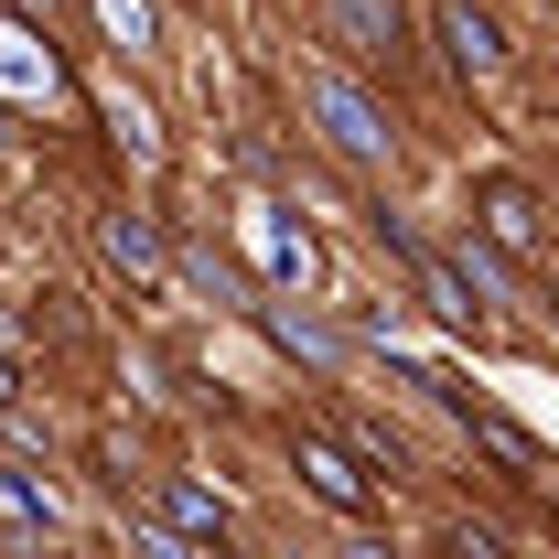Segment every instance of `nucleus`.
I'll return each mask as SVG.
<instances>
[{"label": "nucleus", "mask_w": 559, "mask_h": 559, "mask_svg": "<svg viewBox=\"0 0 559 559\" xmlns=\"http://www.w3.org/2000/svg\"><path fill=\"white\" fill-rule=\"evenodd\" d=\"M301 108L323 119V140H334V162H355V173H377L388 151H399V130H388V108L355 86V75H312L301 86Z\"/></svg>", "instance_id": "nucleus-1"}, {"label": "nucleus", "mask_w": 559, "mask_h": 559, "mask_svg": "<svg viewBox=\"0 0 559 559\" xmlns=\"http://www.w3.org/2000/svg\"><path fill=\"white\" fill-rule=\"evenodd\" d=\"M290 463H301V485L323 495V506H345V516H366V506H377V474L355 463L345 441H323V430H301V441H290Z\"/></svg>", "instance_id": "nucleus-2"}, {"label": "nucleus", "mask_w": 559, "mask_h": 559, "mask_svg": "<svg viewBox=\"0 0 559 559\" xmlns=\"http://www.w3.org/2000/svg\"><path fill=\"white\" fill-rule=\"evenodd\" d=\"M474 226H485L506 259H527V248H538V194H527L516 173H495V183H474Z\"/></svg>", "instance_id": "nucleus-3"}, {"label": "nucleus", "mask_w": 559, "mask_h": 559, "mask_svg": "<svg viewBox=\"0 0 559 559\" xmlns=\"http://www.w3.org/2000/svg\"><path fill=\"white\" fill-rule=\"evenodd\" d=\"M323 33L377 66V55H399V0H323Z\"/></svg>", "instance_id": "nucleus-4"}, {"label": "nucleus", "mask_w": 559, "mask_h": 559, "mask_svg": "<svg viewBox=\"0 0 559 559\" xmlns=\"http://www.w3.org/2000/svg\"><path fill=\"white\" fill-rule=\"evenodd\" d=\"M441 44H452V66H463V75H506V33H495L474 0H452V11H441Z\"/></svg>", "instance_id": "nucleus-5"}, {"label": "nucleus", "mask_w": 559, "mask_h": 559, "mask_svg": "<svg viewBox=\"0 0 559 559\" xmlns=\"http://www.w3.org/2000/svg\"><path fill=\"white\" fill-rule=\"evenodd\" d=\"M97 237H108V259H119V270H162V237H151V226H140V215H108V226H97Z\"/></svg>", "instance_id": "nucleus-6"}, {"label": "nucleus", "mask_w": 559, "mask_h": 559, "mask_svg": "<svg viewBox=\"0 0 559 559\" xmlns=\"http://www.w3.org/2000/svg\"><path fill=\"white\" fill-rule=\"evenodd\" d=\"M173 516H183L194 538H226V506H215V495H194V485H173Z\"/></svg>", "instance_id": "nucleus-7"}, {"label": "nucleus", "mask_w": 559, "mask_h": 559, "mask_svg": "<svg viewBox=\"0 0 559 559\" xmlns=\"http://www.w3.org/2000/svg\"><path fill=\"white\" fill-rule=\"evenodd\" d=\"M97 22H108L119 44H151V0H97Z\"/></svg>", "instance_id": "nucleus-8"}, {"label": "nucleus", "mask_w": 559, "mask_h": 559, "mask_svg": "<svg viewBox=\"0 0 559 559\" xmlns=\"http://www.w3.org/2000/svg\"><path fill=\"white\" fill-rule=\"evenodd\" d=\"M259 248H270V270H312V248H301V237H290L280 215H270V226H259Z\"/></svg>", "instance_id": "nucleus-9"}, {"label": "nucleus", "mask_w": 559, "mask_h": 559, "mask_svg": "<svg viewBox=\"0 0 559 559\" xmlns=\"http://www.w3.org/2000/svg\"><path fill=\"white\" fill-rule=\"evenodd\" d=\"M194 280H205V290H215V301H259V290H248V280H237V270H226V259H194Z\"/></svg>", "instance_id": "nucleus-10"}, {"label": "nucleus", "mask_w": 559, "mask_h": 559, "mask_svg": "<svg viewBox=\"0 0 559 559\" xmlns=\"http://www.w3.org/2000/svg\"><path fill=\"white\" fill-rule=\"evenodd\" d=\"M0 409H11V366H0Z\"/></svg>", "instance_id": "nucleus-11"}]
</instances>
